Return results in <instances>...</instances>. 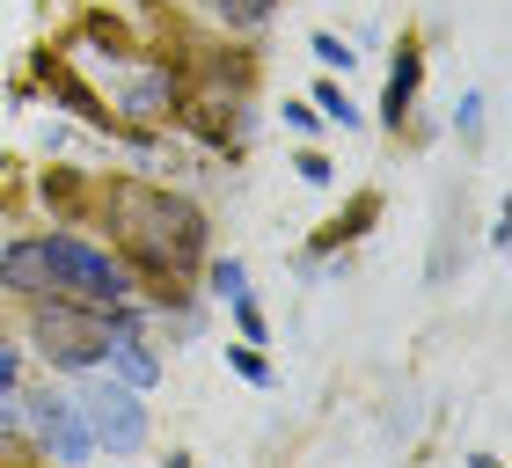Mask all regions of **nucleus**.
<instances>
[{
    "label": "nucleus",
    "mask_w": 512,
    "mask_h": 468,
    "mask_svg": "<svg viewBox=\"0 0 512 468\" xmlns=\"http://www.w3.org/2000/svg\"><path fill=\"white\" fill-rule=\"evenodd\" d=\"M0 286L22 293V300H88V308H125L132 300V278L118 256L74 242V234H30V242H8L0 249Z\"/></svg>",
    "instance_id": "nucleus-1"
},
{
    "label": "nucleus",
    "mask_w": 512,
    "mask_h": 468,
    "mask_svg": "<svg viewBox=\"0 0 512 468\" xmlns=\"http://www.w3.org/2000/svg\"><path fill=\"white\" fill-rule=\"evenodd\" d=\"M125 330H132V315L88 308V300H59V293L37 300V344H44V359L66 366V373L103 366L110 359V337H125Z\"/></svg>",
    "instance_id": "nucleus-2"
},
{
    "label": "nucleus",
    "mask_w": 512,
    "mask_h": 468,
    "mask_svg": "<svg viewBox=\"0 0 512 468\" xmlns=\"http://www.w3.org/2000/svg\"><path fill=\"white\" fill-rule=\"evenodd\" d=\"M139 256H147V271H191L198 249H205V213L183 198H139V227H132Z\"/></svg>",
    "instance_id": "nucleus-3"
},
{
    "label": "nucleus",
    "mask_w": 512,
    "mask_h": 468,
    "mask_svg": "<svg viewBox=\"0 0 512 468\" xmlns=\"http://www.w3.org/2000/svg\"><path fill=\"white\" fill-rule=\"evenodd\" d=\"M74 403H81V425H88L96 447H110V454H139L147 447V403H139L132 381H88Z\"/></svg>",
    "instance_id": "nucleus-4"
},
{
    "label": "nucleus",
    "mask_w": 512,
    "mask_h": 468,
    "mask_svg": "<svg viewBox=\"0 0 512 468\" xmlns=\"http://www.w3.org/2000/svg\"><path fill=\"white\" fill-rule=\"evenodd\" d=\"M30 432L52 447V461H96V439H88L74 395H52V388L30 395Z\"/></svg>",
    "instance_id": "nucleus-5"
},
{
    "label": "nucleus",
    "mask_w": 512,
    "mask_h": 468,
    "mask_svg": "<svg viewBox=\"0 0 512 468\" xmlns=\"http://www.w3.org/2000/svg\"><path fill=\"white\" fill-rule=\"evenodd\" d=\"M410 96H417V52H403V59H395V74H388V125L395 132H403V117H410Z\"/></svg>",
    "instance_id": "nucleus-6"
},
{
    "label": "nucleus",
    "mask_w": 512,
    "mask_h": 468,
    "mask_svg": "<svg viewBox=\"0 0 512 468\" xmlns=\"http://www.w3.org/2000/svg\"><path fill=\"white\" fill-rule=\"evenodd\" d=\"M205 8H213L227 30H264V22L278 15V0H205Z\"/></svg>",
    "instance_id": "nucleus-7"
},
{
    "label": "nucleus",
    "mask_w": 512,
    "mask_h": 468,
    "mask_svg": "<svg viewBox=\"0 0 512 468\" xmlns=\"http://www.w3.org/2000/svg\"><path fill=\"white\" fill-rule=\"evenodd\" d=\"M315 59L330 66V74H352V44H344V37H330V30L315 37Z\"/></svg>",
    "instance_id": "nucleus-8"
},
{
    "label": "nucleus",
    "mask_w": 512,
    "mask_h": 468,
    "mask_svg": "<svg viewBox=\"0 0 512 468\" xmlns=\"http://www.w3.org/2000/svg\"><path fill=\"white\" fill-rule=\"evenodd\" d=\"M227 359H235V373H242V381H256V388H271V366L256 359L249 344H235V351H227Z\"/></svg>",
    "instance_id": "nucleus-9"
},
{
    "label": "nucleus",
    "mask_w": 512,
    "mask_h": 468,
    "mask_svg": "<svg viewBox=\"0 0 512 468\" xmlns=\"http://www.w3.org/2000/svg\"><path fill=\"white\" fill-rule=\"evenodd\" d=\"M213 293H220V300L249 293V286H242V264H235V256H227V264H213Z\"/></svg>",
    "instance_id": "nucleus-10"
},
{
    "label": "nucleus",
    "mask_w": 512,
    "mask_h": 468,
    "mask_svg": "<svg viewBox=\"0 0 512 468\" xmlns=\"http://www.w3.org/2000/svg\"><path fill=\"white\" fill-rule=\"evenodd\" d=\"M235 322H242V337H249V344H264V315H256V300H249V293H235Z\"/></svg>",
    "instance_id": "nucleus-11"
},
{
    "label": "nucleus",
    "mask_w": 512,
    "mask_h": 468,
    "mask_svg": "<svg viewBox=\"0 0 512 468\" xmlns=\"http://www.w3.org/2000/svg\"><path fill=\"white\" fill-rule=\"evenodd\" d=\"M15 381H22V351H15L8 337H0V395H8Z\"/></svg>",
    "instance_id": "nucleus-12"
},
{
    "label": "nucleus",
    "mask_w": 512,
    "mask_h": 468,
    "mask_svg": "<svg viewBox=\"0 0 512 468\" xmlns=\"http://www.w3.org/2000/svg\"><path fill=\"white\" fill-rule=\"evenodd\" d=\"M315 110H322V117H337V125H352V103H344V88H322Z\"/></svg>",
    "instance_id": "nucleus-13"
},
{
    "label": "nucleus",
    "mask_w": 512,
    "mask_h": 468,
    "mask_svg": "<svg viewBox=\"0 0 512 468\" xmlns=\"http://www.w3.org/2000/svg\"><path fill=\"white\" fill-rule=\"evenodd\" d=\"M8 432H15V410H8V403H0V439H8Z\"/></svg>",
    "instance_id": "nucleus-14"
}]
</instances>
